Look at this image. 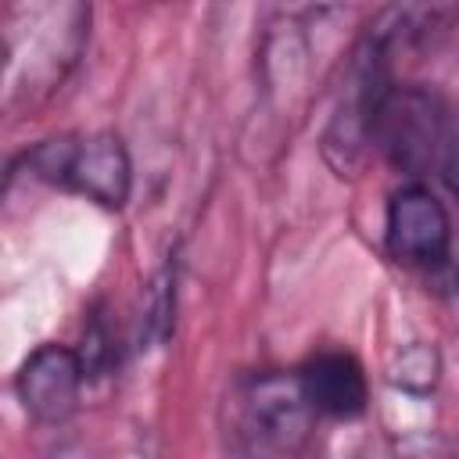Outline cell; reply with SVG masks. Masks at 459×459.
Wrapping results in <instances>:
<instances>
[{
	"label": "cell",
	"instance_id": "6",
	"mask_svg": "<svg viewBox=\"0 0 459 459\" xmlns=\"http://www.w3.org/2000/svg\"><path fill=\"white\" fill-rule=\"evenodd\" d=\"M441 377V359L434 351V344H423V341H409V344H398L391 362H387V380L409 394H427L434 391Z\"/></svg>",
	"mask_w": 459,
	"mask_h": 459
},
{
	"label": "cell",
	"instance_id": "1",
	"mask_svg": "<svg viewBox=\"0 0 459 459\" xmlns=\"http://www.w3.org/2000/svg\"><path fill=\"white\" fill-rule=\"evenodd\" d=\"M312 416L298 377L255 373L230 394V441L240 459H290L305 448Z\"/></svg>",
	"mask_w": 459,
	"mask_h": 459
},
{
	"label": "cell",
	"instance_id": "7",
	"mask_svg": "<svg viewBox=\"0 0 459 459\" xmlns=\"http://www.w3.org/2000/svg\"><path fill=\"white\" fill-rule=\"evenodd\" d=\"M398 459H459V452L434 434H409L398 441Z\"/></svg>",
	"mask_w": 459,
	"mask_h": 459
},
{
	"label": "cell",
	"instance_id": "8",
	"mask_svg": "<svg viewBox=\"0 0 459 459\" xmlns=\"http://www.w3.org/2000/svg\"><path fill=\"white\" fill-rule=\"evenodd\" d=\"M455 273H459V262H455Z\"/></svg>",
	"mask_w": 459,
	"mask_h": 459
},
{
	"label": "cell",
	"instance_id": "2",
	"mask_svg": "<svg viewBox=\"0 0 459 459\" xmlns=\"http://www.w3.org/2000/svg\"><path fill=\"white\" fill-rule=\"evenodd\" d=\"M25 165L43 183L72 190L100 208H122L133 190L129 151L115 133H65L36 143Z\"/></svg>",
	"mask_w": 459,
	"mask_h": 459
},
{
	"label": "cell",
	"instance_id": "3",
	"mask_svg": "<svg viewBox=\"0 0 459 459\" xmlns=\"http://www.w3.org/2000/svg\"><path fill=\"white\" fill-rule=\"evenodd\" d=\"M384 240L391 258L420 269H437L452 258V222L445 204L423 183H405L387 201Z\"/></svg>",
	"mask_w": 459,
	"mask_h": 459
},
{
	"label": "cell",
	"instance_id": "5",
	"mask_svg": "<svg viewBox=\"0 0 459 459\" xmlns=\"http://www.w3.org/2000/svg\"><path fill=\"white\" fill-rule=\"evenodd\" d=\"M294 377L316 412L337 416V420H355L366 412L369 387L351 351H316L312 359L301 362Z\"/></svg>",
	"mask_w": 459,
	"mask_h": 459
},
{
	"label": "cell",
	"instance_id": "4",
	"mask_svg": "<svg viewBox=\"0 0 459 459\" xmlns=\"http://www.w3.org/2000/svg\"><path fill=\"white\" fill-rule=\"evenodd\" d=\"M86 366L75 348L39 344L18 369L14 391L22 409L39 423H65L79 409Z\"/></svg>",
	"mask_w": 459,
	"mask_h": 459
}]
</instances>
